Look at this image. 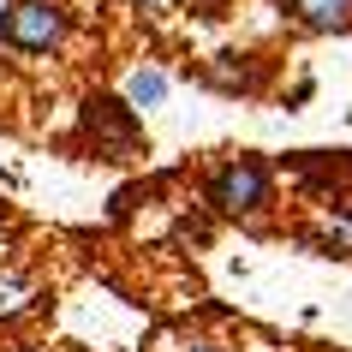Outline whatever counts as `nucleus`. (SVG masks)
<instances>
[{
  "label": "nucleus",
  "instance_id": "7ed1b4c3",
  "mask_svg": "<svg viewBox=\"0 0 352 352\" xmlns=\"http://www.w3.org/2000/svg\"><path fill=\"white\" fill-rule=\"evenodd\" d=\"M66 36H72V12L60 0H12L0 12V42L19 54H54Z\"/></svg>",
  "mask_w": 352,
  "mask_h": 352
},
{
  "label": "nucleus",
  "instance_id": "f8f14e48",
  "mask_svg": "<svg viewBox=\"0 0 352 352\" xmlns=\"http://www.w3.org/2000/svg\"><path fill=\"white\" fill-rule=\"evenodd\" d=\"M0 12H6V0H0Z\"/></svg>",
  "mask_w": 352,
  "mask_h": 352
},
{
  "label": "nucleus",
  "instance_id": "f257e3e1",
  "mask_svg": "<svg viewBox=\"0 0 352 352\" xmlns=\"http://www.w3.org/2000/svg\"><path fill=\"white\" fill-rule=\"evenodd\" d=\"M78 138L96 149V162H144L149 155V138H144V120L126 96H84V113H78Z\"/></svg>",
  "mask_w": 352,
  "mask_h": 352
},
{
  "label": "nucleus",
  "instance_id": "0eeeda50",
  "mask_svg": "<svg viewBox=\"0 0 352 352\" xmlns=\"http://www.w3.org/2000/svg\"><path fill=\"white\" fill-rule=\"evenodd\" d=\"M126 102H131V108H162V102H167V72L138 66V72L126 78Z\"/></svg>",
  "mask_w": 352,
  "mask_h": 352
},
{
  "label": "nucleus",
  "instance_id": "39448f33",
  "mask_svg": "<svg viewBox=\"0 0 352 352\" xmlns=\"http://www.w3.org/2000/svg\"><path fill=\"white\" fill-rule=\"evenodd\" d=\"M293 24L316 30V36H334V30H352V0H280Z\"/></svg>",
  "mask_w": 352,
  "mask_h": 352
},
{
  "label": "nucleus",
  "instance_id": "423d86ee",
  "mask_svg": "<svg viewBox=\"0 0 352 352\" xmlns=\"http://www.w3.org/2000/svg\"><path fill=\"white\" fill-rule=\"evenodd\" d=\"M36 311V280L19 269H0V322H19Z\"/></svg>",
  "mask_w": 352,
  "mask_h": 352
},
{
  "label": "nucleus",
  "instance_id": "1a4fd4ad",
  "mask_svg": "<svg viewBox=\"0 0 352 352\" xmlns=\"http://www.w3.org/2000/svg\"><path fill=\"white\" fill-rule=\"evenodd\" d=\"M126 6L149 12V19H173V12H179V0H126Z\"/></svg>",
  "mask_w": 352,
  "mask_h": 352
},
{
  "label": "nucleus",
  "instance_id": "6e6552de",
  "mask_svg": "<svg viewBox=\"0 0 352 352\" xmlns=\"http://www.w3.org/2000/svg\"><path fill=\"white\" fill-rule=\"evenodd\" d=\"M298 173H305L311 186H346V179H352V155H346V162H316V149H305Z\"/></svg>",
  "mask_w": 352,
  "mask_h": 352
},
{
  "label": "nucleus",
  "instance_id": "f03ea898",
  "mask_svg": "<svg viewBox=\"0 0 352 352\" xmlns=\"http://www.w3.org/2000/svg\"><path fill=\"white\" fill-rule=\"evenodd\" d=\"M204 197H209L215 215L257 221V215L275 209V173H269V162H257V155H227L221 167H209Z\"/></svg>",
  "mask_w": 352,
  "mask_h": 352
},
{
  "label": "nucleus",
  "instance_id": "9d476101",
  "mask_svg": "<svg viewBox=\"0 0 352 352\" xmlns=\"http://www.w3.org/2000/svg\"><path fill=\"white\" fill-rule=\"evenodd\" d=\"M186 352H221V346H209V340H191V346Z\"/></svg>",
  "mask_w": 352,
  "mask_h": 352
},
{
  "label": "nucleus",
  "instance_id": "20e7f679",
  "mask_svg": "<svg viewBox=\"0 0 352 352\" xmlns=\"http://www.w3.org/2000/svg\"><path fill=\"white\" fill-rule=\"evenodd\" d=\"M263 60H251V54H215L204 66V84L209 90H227V96H257L263 90Z\"/></svg>",
  "mask_w": 352,
  "mask_h": 352
},
{
  "label": "nucleus",
  "instance_id": "9b49d317",
  "mask_svg": "<svg viewBox=\"0 0 352 352\" xmlns=\"http://www.w3.org/2000/svg\"><path fill=\"white\" fill-rule=\"evenodd\" d=\"M6 221H12V215H6V204H0V227H6Z\"/></svg>",
  "mask_w": 352,
  "mask_h": 352
}]
</instances>
